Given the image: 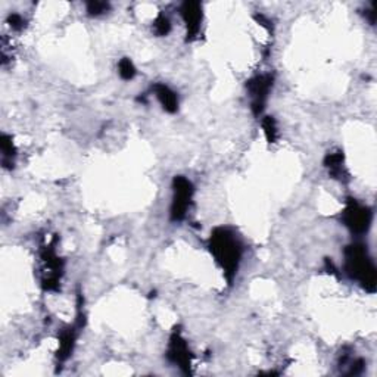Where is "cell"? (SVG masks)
I'll return each instance as SVG.
<instances>
[{"label": "cell", "mask_w": 377, "mask_h": 377, "mask_svg": "<svg viewBox=\"0 0 377 377\" xmlns=\"http://www.w3.org/2000/svg\"><path fill=\"white\" fill-rule=\"evenodd\" d=\"M167 358L174 366H177L184 374H191L192 369V353L187 346L186 339L180 330H174L170 336Z\"/></svg>", "instance_id": "7"}, {"label": "cell", "mask_w": 377, "mask_h": 377, "mask_svg": "<svg viewBox=\"0 0 377 377\" xmlns=\"http://www.w3.org/2000/svg\"><path fill=\"white\" fill-rule=\"evenodd\" d=\"M208 248L215 263L224 272L227 281L232 283L237 274L242 253H244V246H242V242L237 235L228 227L214 228L209 236Z\"/></svg>", "instance_id": "1"}, {"label": "cell", "mask_w": 377, "mask_h": 377, "mask_svg": "<svg viewBox=\"0 0 377 377\" xmlns=\"http://www.w3.org/2000/svg\"><path fill=\"white\" fill-rule=\"evenodd\" d=\"M325 167L329 170V174L332 179H336L339 182H348L349 174L345 168V155L341 149L332 151L325 158Z\"/></svg>", "instance_id": "9"}, {"label": "cell", "mask_w": 377, "mask_h": 377, "mask_svg": "<svg viewBox=\"0 0 377 377\" xmlns=\"http://www.w3.org/2000/svg\"><path fill=\"white\" fill-rule=\"evenodd\" d=\"M342 221L354 235H366L373 221V212L369 207L360 204L357 199L349 198L342 212Z\"/></svg>", "instance_id": "5"}, {"label": "cell", "mask_w": 377, "mask_h": 377, "mask_svg": "<svg viewBox=\"0 0 377 377\" xmlns=\"http://www.w3.org/2000/svg\"><path fill=\"white\" fill-rule=\"evenodd\" d=\"M118 74L121 78L126 80V82H130V80L136 77L138 70L130 58H123L118 64Z\"/></svg>", "instance_id": "13"}, {"label": "cell", "mask_w": 377, "mask_h": 377, "mask_svg": "<svg viewBox=\"0 0 377 377\" xmlns=\"http://www.w3.org/2000/svg\"><path fill=\"white\" fill-rule=\"evenodd\" d=\"M152 91L155 93L158 102L165 112L176 114L179 111V96L171 87L163 83H156L155 86H152Z\"/></svg>", "instance_id": "10"}, {"label": "cell", "mask_w": 377, "mask_h": 377, "mask_svg": "<svg viewBox=\"0 0 377 377\" xmlns=\"http://www.w3.org/2000/svg\"><path fill=\"white\" fill-rule=\"evenodd\" d=\"M195 187L191 180L183 176H176L172 180V202L170 215L172 221H183L191 209Z\"/></svg>", "instance_id": "4"}, {"label": "cell", "mask_w": 377, "mask_h": 377, "mask_svg": "<svg viewBox=\"0 0 377 377\" xmlns=\"http://www.w3.org/2000/svg\"><path fill=\"white\" fill-rule=\"evenodd\" d=\"M57 237L47 242L40 248V260H42V288L46 292H57L59 289V281L64 274V261L58 257Z\"/></svg>", "instance_id": "3"}, {"label": "cell", "mask_w": 377, "mask_h": 377, "mask_svg": "<svg viewBox=\"0 0 377 377\" xmlns=\"http://www.w3.org/2000/svg\"><path fill=\"white\" fill-rule=\"evenodd\" d=\"M345 272L353 280H357L362 289L376 292L377 272L364 244H351L345 248Z\"/></svg>", "instance_id": "2"}, {"label": "cell", "mask_w": 377, "mask_h": 377, "mask_svg": "<svg viewBox=\"0 0 377 377\" xmlns=\"http://www.w3.org/2000/svg\"><path fill=\"white\" fill-rule=\"evenodd\" d=\"M8 24L10 25L12 30L21 31L25 27V20L20 15V13H12V15L8 17Z\"/></svg>", "instance_id": "16"}, {"label": "cell", "mask_w": 377, "mask_h": 377, "mask_svg": "<svg viewBox=\"0 0 377 377\" xmlns=\"http://www.w3.org/2000/svg\"><path fill=\"white\" fill-rule=\"evenodd\" d=\"M273 84L274 75L272 74H258L246 82V89L251 98V110L255 117H260L263 114Z\"/></svg>", "instance_id": "6"}, {"label": "cell", "mask_w": 377, "mask_h": 377, "mask_svg": "<svg viewBox=\"0 0 377 377\" xmlns=\"http://www.w3.org/2000/svg\"><path fill=\"white\" fill-rule=\"evenodd\" d=\"M86 8H87V12L90 17H99L102 15V13L110 10V3L106 2H89L86 3Z\"/></svg>", "instance_id": "15"}, {"label": "cell", "mask_w": 377, "mask_h": 377, "mask_svg": "<svg viewBox=\"0 0 377 377\" xmlns=\"http://www.w3.org/2000/svg\"><path fill=\"white\" fill-rule=\"evenodd\" d=\"M180 13L186 24V40L192 42L200 31L202 18H204L202 5L199 2H184L180 8Z\"/></svg>", "instance_id": "8"}, {"label": "cell", "mask_w": 377, "mask_h": 377, "mask_svg": "<svg viewBox=\"0 0 377 377\" xmlns=\"http://www.w3.org/2000/svg\"><path fill=\"white\" fill-rule=\"evenodd\" d=\"M0 149H2V163L6 168L13 167V159L17 156V147L13 145V140L8 134H2L0 138Z\"/></svg>", "instance_id": "11"}, {"label": "cell", "mask_w": 377, "mask_h": 377, "mask_svg": "<svg viewBox=\"0 0 377 377\" xmlns=\"http://www.w3.org/2000/svg\"><path fill=\"white\" fill-rule=\"evenodd\" d=\"M154 31L159 37H164V36L170 34L171 21L168 20V17L164 15V13H159V15L156 17V20L154 21Z\"/></svg>", "instance_id": "14"}, {"label": "cell", "mask_w": 377, "mask_h": 377, "mask_svg": "<svg viewBox=\"0 0 377 377\" xmlns=\"http://www.w3.org/2000/svg\"><path fill=\"white\" fill-rule=\"evenodd\" d=\"M261 126L265 134V139L268 143H276L279 140V127H277V121L274 117L267 115L263 118Z\"/></svg>", "instance_id": "12"}]
</instances>
